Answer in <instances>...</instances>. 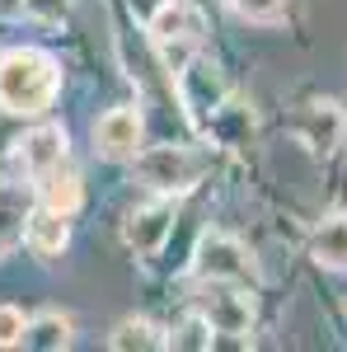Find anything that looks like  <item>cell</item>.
<instances>
[{
  "instance_id": "13",
  "label": "cell",
  "mask_w": 347,
  "mask_h": 352,
  "mask_svg": "<svg viewBox=\"0 0 347 352\" xmlns=\"http://www.w3.org/2000/svg\"><path fill=\"white\" fill-rule=\"evenodd\" d=\"M300 136L315 146V151H338L347 136V113L338 104H310L300 118Z\"/></svg>"
},
{
  "instance_id": "9",
  "label": "cell",
  "mask_w": 347,
  "mask_h": 352,
  "mask_svg": "<svg viewBox=\"0 0 347 352\" xmlns=\"http://www.w3.org/2000/svg\"><path fill=\"white\" fill-rule=\"evenodd\" d=\"M19 240H24V249L33 258L52 263V258H61V254L71 249V217L33 197V207H28L24 221H19Z\"/></svg>"
},
{
  "instance_id": "12",
  "label": "cell",
  "mask_w": 347,
  "mask_h": 352,
  "mask_svg": "<svg viewBox=\"0 0 347 352\" xmlns=\"http://www.w3.org/2000/svg\"><path fill=\"white\" fill-rule=\"evenodd\" d=\"M76 343V320L66 310H38L28 315V333H24V348L38 352H66Z\"/></svg>"
},
{
  "instance_id": "17",
  "label": "cell",
  "mask_w": 347,
  "mask_h": 352,
  "mask_svg": "<svg viewBox=\"0 0 347 352\" xmlns=\"http://www.w3.org/2000/svg\"><path fill=\"white\" fill-rule=\"evenodd\" d=\"M71 5H76V0H24V19L56 28V24L71 19Z\"/></svg>"
},
{
  "instance_id": "5",
  "label": "cell",
  "mask_w": 347,
  "mask_h": 352,
  "mask_svg": "<svg viewBox=\"0 0 347 352\" xmlns=\"http://www.w3.org/2000/svg\"><path fill=\"white\" fill-rule=\"evenodd\" d=\"M197 315L212 324L216 338H244L254 329V300L240 282H202L197 287Z\"/></svg>"
},
{
  "instance_id": "11",
  "label": "cell",
  "mask_w": 347,
  "mask_h": 352,
  "mask_svg": "<svg viewBox=\"0 0 347 352\" xmlns=\"http://www.w3.org/2000/svg\"><path fill=\"white\" fill-rule=\"evenodd\" d=\"M33 197L38 202H47V207H56V212H66V217H76L85 202V179L76 164H61V169H52L47 179H38L33 184Z\"/></svg>"
},
{
  "instance_id": "10",
  "label": "cell",
  "mask_w": 347,
  "mask_h": 352,
  "mask_svg": "<svg viewBox=\"0 0 347 352\" xmlns=\"http://www.w3.org/2000/svg\"><path fill=\"white\" fill-rule=\"evenodd\" d=\"M127 244H132L141 258H155L164 249V240L174 235V197H155V202H146V207H136L132 217H127Z\"/></svg>"
},
{
  "instance_id": "6",
  "label": "cell",
  "mask_w": 347,
  "mask_h": 352,
  "mask_svg": "<svg viewBox=\"0 0 347 352\" xmlns=\"http://www.w3.org/2000/svg\"><path fill=\"white\" fill-rule=\"evenodd\" d=\"M174 89H179V104H183V113L192 118V127H207V118L230 99V94H225V76H221V66L207 61L202 52L174 76Z\"/></svg>"
},
{
  "instance_id": "14",
  "label": "cell",
  "mask_w": 347,
  "mask_h": 352,
  "mask_svg": "<svg viewBox=\"0 0 347 352\" xmlns=\"http://www.w3.org/2000/svg\"><path fill=\"white\" fill-rule=\"evenodd\" d=\"M108 348H113V352H160V348H169V338H164V333L150 324V320L127 315V320H117V324H113V333H108Z\"/></svg>"
},
{
  "instance_id": "8",
  "label": "cell",
  "mask_w": 347,
  "mask_h": 352,
  "mask_svg": "<svg viewBox=\"0 0 347 352\" xmlns=\"http://www.w3.org/2000/svg\"><path fill=\"white\" fill-rule=\"evenodd\" d=\"M192 272H197V282H240L244 287L254 277V254L235 235H202L192 254Z\"/></svg>"
},
{
  "instance_id": "19",
  "label": "cell",
  "mask_w": 347,
  "mask_h": 352,
  "mask_svg": "<svg viewBox=\"0 0 347 352\" xmlns=\"http://www.w3.org/2000/svg\"><path fill=\"white\" fill-rule=\"evenodd\" d=\"M24 19V0H0V24H14Z\"/></svg>"
},
{
  "instance_id": "1",
  "label": "cell",
  "mask_w": 347,
  "mask_h": 352,
  "mask_svg": "<svg viewBox=\"0 0 347 352\" xmlns=\"http://www.w3.org/2000/svg\"><path fill=\"white\" fill-rule=\"evenodd\" d=\"M66 85V71L47 47H5L0 52V113L19 118V122H38L47 118Z\"/></svg>"
},
{
  "instance_id": "18",
  "label": "cell",
  "mask_w": 347,
  "mask_h": 352,
  "mask_svg": "<svg viewBox=\"0 0 347 352\" xmlns=\"http://www.w3.org/2000/svg\"><path fill=\"white\" fill-rule=\"evenodd\" d=\"M235 14L244 19H254V24H272V19H282V10H287V0H225Z\"/></svg>"
},
{
  "instance_id": "3",
  "label": "cell",
  "mask_w": 347,
  "mask_h": 352,
  "mask_svg": "<svg viewBox=\"0 0 347 352\" xmlns=\"http://www.w3.org/2000/svg\"><path fill=\"white\" fill-rule=\"evenodd\" d=\"M207 160L188 146H141L132 155V174L136 184L155 197H183V192L197 188Z\"/></svg>"
},
{
  "instance_id": "16",
  "label": "cell",
  "mask_w": 347,
  "mask_h": 352,
  "mask_svg": "<svg viewBox=\"0 0 347 352\" xmlns=\"http://www.w3.org/2000/svg\"><path fill=\"white\" fill-rule=\"evenodd\" d=\"M24 333H28V310L14 305V300H0V348H24Z\"/></svg>"
},
{
  "instance_id": "2",
  "label": "cell",
  "mask_w": 347,
  "mask_h": 352,
  "mask_svg": "<svg viewBox=\"0 0 347 352\" xmlns=\"http://www.w3.org/2000/svg\"><path fill=\"white\" fill-rule=\"evenodd\" d=\"M202 33H207V24H202V10L192 0H164L160 10L146 19V38H150V47H155V56L164 61L169 76H179L197 56Z\"/></svg>"
},
{
  "instance_id": "7",
  "label": "cell",
  "mask_w": 347,
  "mask_h": 352,
  "mask_svg": "<svg viewBox=\"0 0 347 352\" xmlns=\"http://www.w3.org/2000/svg\"><path fill=\"white\" fill-rule=\"evenodd\" d=\"M89 141H94V155L99 160H132L136 151L146 146V118L136 104H117V109H108L94 118V127H89Z\"/></svg>"
},
{
  "instance_id": "4",
  "label": "cell",
  "mask_w": 347,
  "mask_h": 352,
  "mask_svg": "<svg viewBox=\"0 0 347 352\" xmlns=\"http://www.w3.org/2000/svg\"><path fill=\"white\" fill-rule=\"evenodd\" d=\"M10 160H14V174L28 179V188H33V184L47 179L52 169L71 164V132H66L61 122L38 118V122H28L24 132H19V141L10 146Z\"/></svg>"
},
{
  "instance_id": "15",
  "label": "cell",
  "mask_w": 347,
  "mask_h": 352,
  "mask_svg": "<svg viewBox=\"0 0 347 352\" xmlns=\"http://www.w3.org/2000/svg\"><path fill=\"white\" fill-rule=\"evenodd\" d=\"M310 254L324 268H347V217H328L310 240Z\"/></svg>"
}]
</instances>
